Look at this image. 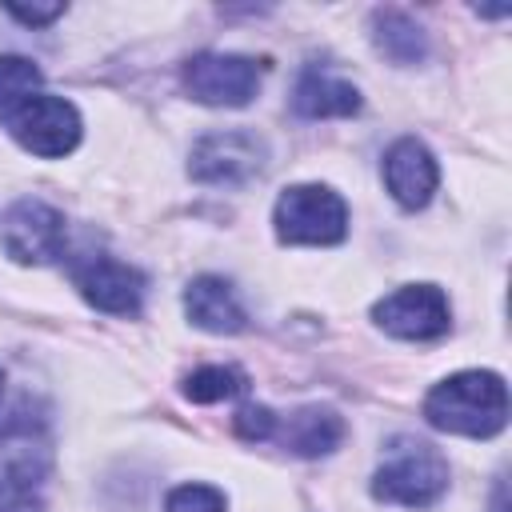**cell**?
<instances>
[{"instance_id":"cell-12","label":"cell","mask_w":512,"mask_h":512,"mask_svg":"<svg viewBox=\"0 0 512 512\" xmlns=\"http://www.w3.org/2000/svg\"><path fill=\"white\" fill-rule=\"evenodd\" d=\"M292 108H296L300 116H308V120L352 116V112L360 108V92H356L348 80H340V76H332V72H324V68H308V72L296 80V88H292Z\"/></svg>"},{"instance_id":"cell-17","label":"cell","mask_w":512,"mask_h":512,"mask_svg":"<svg viewBox=\"0 0 512 512\" xmlns=\"http://www.w3.org/2000/svg\"><path fill=\"white\" fill-rule=\"evenodd\" d=\"M164 512H224V496L208 484H180L168 492Z\"/></svg>"},{"instance_id":"cell-8","label":"cell","mask_w":512,"mask_h":512,"mask_svg":"<svg viewBox=\"0 0 512 512\" xmlns=\"http://www.w3.org/2000/svg\"><path fill=\"white\" fill-rule=\"evenodd\" d=\"M376 324L400 340H436L448 332V300L436 284H408L388 292L376 308H372Z\"/></svg>"},{"instance_id":"cell-11","label":"cell","mask_w":512,"mask_h":512,"mask_svg":"<svg viewBox=\"0 0 512 512\" xmlns=\"http://www.w3.org/2000/svg\"><path fill=\"white\" fill-rule=\"evenodd\" d=\"M184 312L196 328L216 332V336L244 328V308H240L232 284L220 280V276H196L184 292Z\"/></svg>"},{"instance_id":"cell-3","label":"cell","mask_w":512,"mask_h":512,"mask_svg":"<svg viewBox=\"0 0 512 512\" xmlns=\"http://www.w3.org/2000/svg\"><path fill=\"white\" fill-rule=\"evenodd\" d=\"M272 220H276V236L284 244H336L348 232V208L324 184L284 188Z\"/></svg>"},{"instance_id":"cell-7","label":"cell","mask_w":512,"mask_h":512,"mask_svg":"<svg viewBox=\"0 0 512 512\" xmlns=\"http://www.w3.org/2000/svg\"><path fill=\"white\" fill-rule=\"evenodd\" d=\"M260 168H264V144L256 132H244V128L204 136L188 160V172L200 184H244Z\"/></svg>"},{"instance_id":"cell-18","label":"cell","mask_w":512,"mask_h":512,"mask_svg":"<svg viewBox=\"0 0 512 512\" xmlns=\"http://www.w3.org/2000/svg\"><path fill=\"white\" fill-rule=\"evenodd\" d=\"M0 512H44V500L32 484L16 476H0Z\"/></svg>"},{"instance_id":"cell-13","label":"cell","mask_w":512,"mask_h":512,"mask_svg":"<svg viewBox=\"0 0 512 512\" xmlns=\"http://www.w3.org/2000/svg\"><path fill=\"white\" fill-rule=\"evenodd\" d=\"M272 436L296 456H328L344 440V420L332 408H300Z\"/></svg>"},{"instance_id":"cell-2","label":"cell","mask_w":512,"mask_h":512,"mask_svg":"<svg viewBox=\"0 0 512 512\" xmlns=\"http://www.w3.org/2000/svg\"><path fill=\"white\" fill-rule=\"evenodd\" d=\"M444 488H448V460L432 444L412 436L392 440L384 464L372 476V496L404 508H428L444 496Z\"/></svg>"},{"instance_id":"cell-14","label":"cell","mask_w":512,"mask_h":512,"mask_svg":"<svg viewBox=\"0 0 512 512\" xmlns=\"http://www.w3.org/2000/svg\"><path fill=\"white\" fill-rule=\"evenodd\" d=\"M372 40L392 64H420L428 56L424 28L408 12H396V8H384L372 16Z\"/></svg>"},{"instance_id":"cell-15","label":"cell","mask_w":512,"mask_h":512,"mask_svg":"<svg viewBox=\"0 0 512 512\" xmlns=\"http://www.w3.org/2000/svg\"><path fill=\"white\" fill-rule=\"evenodd\" d=\"M40 68L24 56H0V120H12L32 96H40Z\"/></svg>"},{"instance_id":"cell-9","label":"cell","mask_w":512,"mask_h":512,"mask_svg":"<svg viewBox=\"0 0 512 512\" xmlns=\"http://www.w3.org/2000/svg\"><path fill=\"white\" fill-rule=\"evenodd\" d=\"M76 288L92 308L112 316H132L140 312V300H144V276L112 256H88L76 268Z\"/></svg>"},{"instance_id":"cell-21","label":"cell","mask_w":512,"mask_h":512,"mask_svg":"<svg viewBox=\"0 0 512 512\" xmlns=\"http://www.w3.org/2000/svg\"><path fill=\"white\" fill-rule=\"evenodd\" d=\"M0 392H4V376H0Z\"/></svg>"},{"instance_id":"cell-20","label":"cell","mask_w":512,"mask_h":512,"mask_svg":"<svg viewBox=\"0 0 512 512\" xmlns=\"http://www.w3.org/2000/svg\"><path fill=\"white\" fill-rule=\"evenodd\" d=\"M8 12H12L20 24L40 28V24H52L56 16H64V4H32V8H24V4H8Z\"/></svg>"},{"instance_id":"cell-1","label":"cell","mask_w":512,"mask_h":512,"mask_svg":"<svg viewBox=\"0 0 512 512\" xmlns=\"http://www.w3.org/2000/svg\"><path fill=\"white\" fill-rule=\"evenodd\" d=\"M424 416L440 432L488 440L508 424V388L496 372H456L428 392Z\"/></svg>"},{"instance_id":"cell-5","label":"cell","mask_w":512,"mask_h":512,"mask_svg":"<svg viewBox=\"0 0 512 512\" xmlns=\"http://www.w3.org/2000/svg\"><path fill=\"white\" fill-rule=\"evenodd\" d=\"M0 244L20 264H52L64 256V216L44 200H16L4 212Z\"/></svg>"},{"instance_id":"cell-10","label":"cell","mask_w":512,"mask_h":512,"mask_svg":"<svg viewBox=\"0 0 512 512\" xmlns=\"http://www.w3.org/2000/svg\"><path fill=\"white\" fill-rule=\"evenodd\" d=\"M384 184L400 208H424L440 184V168L420 140L404 136L384 152Z\"/></svg>"},{"instance_id":"cell-19","label":"cell","mask_w":512,"mask_h":512,"mask_svg":"<svg viewBox=\"0 0 512 512\" xmlns=\"http://www.w3.org/2000/svg\"><path fill=\"white\" fill-rule=\"evenodd\" d=\"M232 424H236V432L244 436V440H272V432H276V416L264 408V404H244L236 416H232Z\"/></svg>"},{"instance_id":"cell-6","label":"cell","mask_w":512,"mask_h":512,"mask_svg":"<svg viewBox=\"0 0 512 512\" xmlns=\"http://www.w3.org/2000/svg\"><path fill=\"white\" fill-rule=\"evenodd\" d=\"M12 136L32 156H44V160L68 156L80 144V112L64 96H44L40 92L12 116Z\"/></svg>"},{"instance_id":"cell-4","label":"cell","mask_w":512,"mask_h":512,"mask_svg":"<svg viewBox=\"0 0 512 512\" xmlns=\"http://www.w3.org/2000/svg\"><path fill=\"white\" fill-rule=\"evenodd\" d=\"M184 88L192 100L212 108H240L260 88V64L236 52H200L184 64Z\"/></svg>"},{"instance_id":"cell-16","label":"cell","mask_w":512,"mask_h":512,"mask_svg":"<svg viewBox=\"0 0 512 512\" xmlns=\"http://www.w3.org/2000/svg\"><path fill=\"white\" fill-rule=\"evenodd\" d=\"M236 392H244V376L236 368H224V364H208V368H196L192 376H184V396L196 404L232 400Z\"/></svg>"}]
</instances>
